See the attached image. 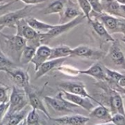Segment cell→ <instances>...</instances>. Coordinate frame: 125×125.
Masks as SVG:
<instances>
[{
	"label": "cell",
	"instance_id": "1",
	"mask_svg": "<svg viewBox=\"0 0 125 125\" xmlns=\"http://www.w3.org/2000/svg\"><path fill=\"white\" fill-rule=\"evenodd\" d=\"M2 39V50L14 63L19 62L21 54L27 45V41L21 36L15 35H6L0 33Z\"/></svg>",
	"mask_w": 125,
	"mask_h": 125
},
{
	"label": "cell",
	"instance_id": "2",
	"mask_svg": "<svg viewBox=\"0 0 125 125\" xmlns=\"http://www.w3.org/2000/svg\"><path fill=\"white\" fill-rule=\"evenodd\" d=\"M86 19L85 16L82 14L74 19L64 24H59L57 25H54V27L49 30L47 33H41V42L42 44H45L46 42H48L51 39H53L54 38H57L60 36H62V34H64L75 27L78 26L80 25L84 19Z\"/></svg>",
	"mask_w": 125,
	"mask_h": 125
},
{
	"label": "cell",
	"instance_id": "3",
	"mask_svg": "<svg viewBox=\"0 0 125 125\" xmlns=\"http://www.w3.org/2000/svg\"><path fill=\"white\" fill-rule=\"evenodd\" d=\"M17 35L23 37L27 41V44L32 46L35 48L41 44V33L32 29L26 22L25 19L19 20L16 25V28Z\"/></svg>",
	"mask_w": 125,
	"mask_h": 125
},
{
	"label": "cell",
	"instance_id": "4",
	"mask_svg": "<svg viewBox=\"0 0 125 125\" xmlns=\"http://www.w3.org/2000/svg\"><path fill=\"white\" fill-rule=\"evenodd\" d=\"M34 7L32 5H26L25 7L14 11H10L0 16V25L5 28H16V23L22 19L29 17Z\"/></svg>",
	"mask_w": 125,
	"mask_h": 125
},
{
	"label": "cell",
	"instance_id": "5",
	"mask_svg": "<svg viewBox=\"0 0 125 125\" xmlns=\"http://www.w3.org/2000/svg\"><path fill=\"white\" fill-rule=\"evenodd\" d=\"M9 108L6 114L14 113L23 110L29 104L26 92L24 89L16 85L13 87L9 98Z\"/></svg>",
	"mask_w": 125,
	"mask_h": 125
},
{
	"label": "cell",
	"instance_id": "6",
	"mask_svg": "<svg viewBox=\"0 0 125 125\" xmlns=\"http://www.w3.org/2000/svg\"><path fill=\"white\" fill-rule=\"evenodd\" d=\"M43 101L46 104L50 107L52 110L59 112H74V109L78 107L75 104L69 102L62 97V93L60 90L54 97L45 96L43 98Z\"/></svg>",
	"mask_w": 125,
	"mask_h": 125
},
{
	"label": "cell",
	"instance_id": "7",
	"mask_svg": "<svg viewBox=\"0 0 125 125\" xmlns=\"http://www.w3.org/2000/svg\"><path fill=\"white\" fill-rule=\"evenodd\" d=\"M59 88L62 91H65L72 94L78 95L85 98H88L98 104H102L99 101L91 96L87 91L85 85L83 82L79 81H62L58 84Z\"/></svg>",
	"mask_w": 125,
	"mask_h": 125
},
{
	"label": "cell",
	"instance_id": "8",
	"mask_svg": "<svg viewBox=\"0 0 125 125\" xmlns=\"http://www.w3.org/2000/svg\"><path fill=\"white\" fill-rule=\"evenodd\" d=\"M107 57L114 66L125 71V55L121 50L118 40L115 39L111 42Z\"/></svg>",
	"mask_w": 125,
	"mask_h": 125
},
{
	"label": "cell",
	"instance_id": "9",
	"mask_svg": "<svg viewBox=\"0 0 125 125\" xmlns=\"http://www.w3.org/2000/svg\"><path fill=\"white\" fill-rule=\"evenodd\" d=\"M105 55L102 50L91 47L87 45H79L72 50L71 56L89 58L93 60H99Z\"/></svg>",
	"mask_w": 125,
	"mask_h": 125
},
{
	"label": "cell",
	"instance_id": "10",
	"mask_svg": "<svg viewBox=\"0 0 125 125\" xmlns=\"http://www.w3.org/2000/svg\"><path fill=\"white\" fill-rule=\"evenodd\" d=\"M5 73L9 75L16 86L21 87L24 90L30 86V76L27 72L24 70L14 67L10 69H8L5 71Z\"/></svg>",
	"mask_w": 125,
	"mask_h": 125
},
{
	"label": "cell",
	"instance_id": "11",
	"mask_svg": "<svg viewBox=\"0 0 125 125\" xmlns=\"http://www.w3.org/2000/svg\"><path fill=\"white\" fill-rule=\"evenodd\" d=\"M82 14H83L77 4L72 0H68L64 9L59 14V24L67 23Z\"/></svg>",
	"mask_w": 125,
	"mask_h": 125
},
{
	"label": "cell",
	"instance_id": "12",
	"mask_svg": "<svg viewBox=\"0 0 125 125\" xmlns=\"http://www.w3.org/2000/svg\"><path fill=\"white\" fill-rule=\"evenodd\" d=\"M92 16H94L93 18L98 19L105 27V28L111 35L113 33H116L119 18L105 14L104 12L101 14H96V13L91 12L90 17H92Z\"/></svg>",
	"mask_w": 125,
	"mask_h": 125
},
{
	"label": "cell",
	"instance_id": "13",
	"mask_svg": "<svg viewBox=\"0 0 125 125\" xmlns=\"http://www.w3.org/2000/svg\"><path fill=\"white\" fill-rule=\"evenodd\" d=\"M51 120L59 125H86L90 118L80 114H73L52 118Z\"/></svg>",
	"mask_w": 125,
	"mask_h": 125
},
{
	"label": "cell",
	"instance_id": "14",
	"mask_svg": "<svg viewBox=\"0 0 125 125\" xmlns=\"http://www.w3.org/2000/svg\"><path fill=\"white\" fill-rule=\"evenodd\" d=\"M27 98H28V102L29 105L32 109H35L36 110H40L49 119H52L43 101L41 99L39 96L31 88L30 86H29L27 88L24 89Z\"/></svg>",
	"mask_w": 125,
	"mask_h": 125
},
{
	"label": "cell",
	"instance_id": "15",
	"mask_svg": "<svg viewBox=\"0 0 125 125\" xmlns=\"http://www.w3.org/2000/svg\"><path fill=\"white\" fill-rule=\"evenodd\" d=\"M62 91V90H61ZM62 97L69 102L75 104L78 107H81L86 111L90 112L95 106L92 103V101L88 98H85L78 95L72 94L65 91H62Z\"/></svg>",
	"mask_w": 125,
	"mask_h": 125
},
{
	"label": "cell",
	"instance_id": "16",
	"mask_svg": "<svg viewBox=\"0 0 125 125\" xmlns=\"http://www.w3.org/2000/svg\"><path fill=\"white\" fill-rule=\"evenodd\" d=\"M80 74L89 76L98 82H106V74L104 71V66H103L99 62H95L91 67L86 70H79Z\"/></svg>",
	"mask_w": 125,
	"mask_h": 125
},
{
	"label": "cell",
	"instance_id": "17",
	"mask_svg": "<svg viewBox=\"0 0 125 125\" xmlns=\"http://www.w3.org/2000/svg\"><path fill=\"white\" fill-rule=\"evenodd\" d=\"M51 50L52 47L47 44H41L36 48L35 55L31 61L32 63L35 65V71H36L43 63L49 59Z\"/></svg>",
	"mask_w": 125,
	"mask_h": 125
},
{
	"label": "cell",
	"instance_id": "18",
	"mask_svg": "<svg viewBox=\"0 0 125 125\" xmlns=\"http://www.w3.org/2000/svg\"><path fill=\"white\" fill-rule=\"evenodd\" d=\"M88 22L89 25H91V28L93 29V30L94 31V33L102 41H104L105 42L111 43L115 40V39L107 31V30L105 28V27L98 19L91 17V19L88 20Z\"/></svg>",
	"mask_w": 125,
	"mask_h": 125
},
{
	"label": "cell",
	"instance_id": "19",
	"mask_svg": "<svg viewBox=\"0 0 125 125\" xmlns=\"http://www.w3.org/2000/svg\"><path fill=\"white\" fill-rule=\"evenodd\" d=\"M66 58H56V59H49L44 63H43L39 68L35 71V79H38L42 76L47 74L49 72L54 69L55 68L60 67L66 61Z\"/></svg>",
	"mask_w": 125,
	"mask_h": 125
},
{
	"label": "cell",
	"instance_id": "20",
	"mask_svg": "<svg viewBox=\"0 0 125 125\" xmlns=\"http://www.w3.org/2000/svg\"><path fill=\"white\" fill-rule=\"evenodd\" d=\"M30 106L25 107L23 110L10 114H6L2 122L0 123L2 125H17L24 119L26 118L27 113L29 112Z\"/></svg>",
	"mask_w": 125,
	"mask_h": 125
},
{
	"label": "cell",
	"instance_id": "21",
	"mask_svg": "<svg viewBox=\"0 0 125 125\" xmlns=\"http://www.w3.org/2000/svg\"><path fill=\"white\" fill-rule=\"evenodd\" d=\"M89 118H96L103 122H110L112 114L107 107L103 104H99L89 112Z\"/></svg>",
	"mask_w": 125,
	"mask_h": 125
},
{
	"label": "cell",
	"instance_id": "22",
	"mask_svg": "<svg viewBox=\"0 0 125 125\" xmlns=\"http://www.w3.org/2000/svg\"><path fill=\"white\" fill-rule=\"evenodd\" d=\"M68 0H54L41 11L43 15L60 14L64 9Z\"/></svg>",
	"mask_w": 125,
	"mask_h": 125
},
{
	"label": "cell",
	"instance_id": "23",
	"mask_svg": "<svg viewBox=\"0 0 125 125\" xmlns=\"http://www.w3.org/2000/svg\"><path fill=\"white\" fill-rule=\"evenodd\" d=\"M27 23L35 31L39 33H47L49 30H51L54 25L46 23L44 22L40 21L34 17H27L25 19Z\"/></svg>",
	"mask_w": 125,
	"mask_h": 125
},
{
	"label": "cell",
	"instance_id": "24",
	"mask_svg": "<svg viewBox=\"0 0 125 125\" xmlns=\"http://www.w3.org/2000/svg\"><path fill=\"white\" fill-rule=\"evenodd\" d=\"M102 11L105 14L118 17L119 16L120 4L115 0H102Z\"/></svg>",
	"mask_w": 125,
	"mask_h": 125
},
{
	"label": "cell",
	"instance_id": "25",
	"mask_svg": "<svg viewBox=\"0 0 125 125\" xmlns=\"http://www.w3.org/2000/svg\"><path fill=\"white\" fill-rule=\"evenodd\" d=\"M72 48L67 45H59L54 47H52L51 50V54L49 59H56L67 58L71 56Z\"/></svg>",
	"mask_w": 125,
	"mask_h": 125
},
{
	"label": "cell",
	"instance_id": "26",
	"mask_svg": "<svg viewBox=\"0 0 125 125\" xmlns=\"http://www.w3.org/2000/svg\"><path fill=\"white\" fill-rule=\"evenodd\" d=\"M35 50H36L35 47L27 44L21 54L20 60H19L20 63L21 65H27L30 63V62H31V61L35 55Z\"/></svg>",
	"mask_w": 125,
	"mask_h": 125
},
{
	"label": "cell",
	"instance_id": "27",
	"mask_svg": "<svg viewBox=\"0 0 125 125\" xmlns=\"http://www.w3.org/2000/svg\"><path fill=\"white\" fill-rule=\"evenodd\" d=\"M16 67V64L0 50V71L5 72L8 69Z\"/></svg>",
	"mask_w": 125,
	"mask_h": 125
},
{
	"label": "cell",
	"instance_id": "28",
	"mask_svg": "<svg viewBox=\"0 0 125 125\" xmlns=\"http://www.w3.org/2000/svg\"><path fill=\"white\" fill-rule=\"evenodd\" d=\"M77 1V4L79 6L80 9L81 10L82 13L83 14V15L85 16V18L87 19V20H90L91 17V13L92 12V9L91 7L88 2V0H76Z\"/></svg>",
	"mask_w": 125,
	"mask_h": 125
},
{
	"label": "cell",
	"instance_id": "29",
	"mask_svg": "<svg viewBox=\"0 0 125 125\" xmlns=\"http://www.w3.org/2000/svg\"><path fill=\"white\" fill-rule=\"evenodd\" d=\"M26 123L27 125H35L40 121V117L36 110L32 109L29 111L26 116Z\"/></svg>",
	"mask_w": 125,
	"mask_h": 125
},
{
	"label": "cell",
	"instance_id": "30",
	"mask_svg": "<svg viewBox=\"0 0 125 125\" xmlns=\"http://www.w3.org/2000/svg\"><path fill=\"white\" fill-rule=\"evenodd\" d=\"M9 90L10 87L5 84L0 82V104L6 103L9 101Z\"/></svg>",
	"mask_w": 125,
	"mask_h": 125
},
{
	"label": "cell",
	"instance_id": "31",
	"mask_svg": "<svg viewBox=\"0 0 125 125\" xmlns=\"http://www.w3.org/2000/svg\"><path fill=\"white\" fill-rule=\"evenodd\" d=\"M92 12L96 14H101L102 13V0H88Z\"/></svg>",
	"mask_w": 125,
	"mask_h": 125
},
{
	"label": "cell",
	"instance_id": "32",
	"mask_svg": "<svg viewBox=\"0 0 125 125\" xmlns=\"http://www.w3.org/2000/svg\"><path fill=\"white\" fill-rule=\"evenodd\" d=\"M18 2V0H13V1L6 2V3H3V4H0V16L10 12L12 6L16 2Z\"/></svg>",
	"mask_w": 125,
	"mask_h": 125
},
{
	"label": "cell",
	"instance_id": "33",
	"mask_svg": "<svg viewBox=\"0 0 125 125\" xmlns=\"http://www.w3.org/2000/svg\"><path fill=\"white\" fill-rule=\"evenodd\" d=\"M111 122L114 125H125V115L119 113L113 115Z\"/></svg>",
	"mask_w": 125,
	"mask_h": 125
},
{
	"label": "cell",
	"instance_id": "34",
	"mask_svg": "<svg viewBox=\"0 0 125 125\" xmlns=\"http://www.w3.org/2000/svg\"><path fill=\"white\" fill-rule=\"evenodd\" d=\"M9 108V102L0 104V123L2 122V119L5 116Z\"/></svg>",
	"mask_w": 125,
	"mask_h": 125
},
{
	"label": "cell",
	"instance_id": "35",
	"mask_svg": "<svg viewBox=\"0 0 125 125\" xmlns=\"http://www.w3.org/2000/svg\"><path fill=\"white\" fill-rule=\"evenodd\" d=\"M116 33H122L124 36H125V19L119 18Z\"/></svg>",
	"mask_w": 125,
	"mask_h": 125
},
{
	"label": "cell",
	"instance_id": "36",
	"mask_svg": "<svg viewBox=\"0 0 125 125\" xmlns=\"http://www.w3.org/2000/svg\"><path fill=\"white\" fill-rule=\"evenodd\" d=\"M18 1H21L27 5H35L46 2L47 0H18Z\"/></svg>",
	"mask_w": 125,
	"mask_h": 125
},
{
	"label": "cell",
	"instance_id": "37",
	"mask_svg": "<svg viewBox=\"0 0 125 125\" xmlns=\"http://www.w3.org/2000/svg\"><path fill=\"white\" fill-rule=\"evenodd\" d=\"M118 18L125 19V5H121V4H120V8H119V16H118Z\"/></svg>",
	"mask_w": 125,
	"mask_h": 125
},
{
	"label": "cell",
	"instance_id": "38",
	"mask_svg": "<svg viewBox=\"0 0 125 125\" xmlns=\"http://www.w3.org/2000/svg\"><path fill=\"white\" fill-rule=\"evenodd\" d=\"M112 89L116 90L117 92L120 93L121 95H124L125 96V88H122L121 87H119L118 84H115V85H113V87H111Z\"/></svg>",
	"mask_w": 125,
	"mask_h": 125
},
{
	"label": "cell",
	"instance_id": "39",
	"mask_svg": "<svg viewBox=\"0 0 125 125\" xmlns=\"http://www.w3.org/2000/svg\"><path fill=\"white\" fill-rule=\"evenodd\" d=\"M118 85L122 88H125V74L123 73L122 77L120 79V80L118 82Z\"/></svg>",
	"mask_w": 125,
	"mask_h": 125
},
{
	"label": "cell",
	"instance_id": "40",
	"mask_svg": "<svg viewBox=\"0 0 125 125\" xmlns=\"http://www.w3.org/2000/svg\"><path fill=\"white\" fill-rule=\"evenodd\" d=\"M95 125H114V124L110 121V122H103V123L97 124H95Z\"/></svg>",
	"mask_w": 125,
	"mask_h": 125
},
{
	"label": "cell",
	"instance_id": "41",
	"mask_svg": "<svg viewBox=\"0 0 125 125\" xmlns=\"http://www.w3.org/2000/svg\"><path fill=\"white\" fill-rule=\"evenodd\" d=\"M13 1V0H0V4H3V3H6L8 2Z\"/></svg>",
	"mask_w": 125,
	"mask_h": 125
},
{
	"label": "cell",
	"instance_id": "42",
	"mask_svg": "<svg viewBox=\"0 0 125 125\" xmlns=\"http://www.w3.org/2000/svg\"><path fill=\"white\" fill-rule=\"evenodd\" d=\"M115 1H117L119 4L125 5V0H115Z\"/></svg>",
	"mask_w": 125,
	"mask_h": 125
},
{
	"label": "cell",
	"instance_id": "43",
	"mask_svg": "<svg viewBox=\"0 0 125 125\" xmlns=\"http://www.w3.org/2000/svg\"><path fill=\"white\" fill-rule=\"evenodd\" d=\"M17 125H27V123H26V120L25 119H24L22 121H21L19 124H17Z\"/></svg>",
	"mask_w": 125,
	"mask_h": 125
},
{
	"label": "cell",
	"instance_id": "44",
	"mask_svg": "<svg viewBox=\"0 0 125 125\" xmlns=\"http://www.w3.org/2000/svg\"><path fill=\"white\" fill-rule=\"evenodd\" d=\"M5 28V27L4 26H2V25H0V33H1L2 32V30H3Z\"/></svg>",
	"mask_w": 125,
	"mask_h": 125
},
{
	"label": "cell",
	"instance_id": "45",
	"mask_svg": "<svg viewBox=\"0 0 125 125\" xmlns=\"http://www.w3.org/2000/svg\"><path fill=\"white\" fill-rule=\"evenodd\" d=\"M123 96V99H124V109H125V96L124 95H122Z\"/></svg>",
	"mask_w": 125,
	"mask_h": 125
},
{
	"label": "cell",
	"instance_id": "46",
	"mask_svg": "<svg viewBox=\"0 0 125 125\" xmlns=\"http://www.w3.org/2000/svg\"><path fill=\"white\" fill-rule=\"evenodd\" d=\"M35 125H43V123L41 122V121H40L38 124H35Z\"/></svg>",
	"mask_w": 125,
	"mask_h": 125
},
{
	"label": "cell",
	"instance_id": "47",
	"mask_svg": "<svg viewBox=\"0 0 125 125\" xmlns=\"http://www.w3.org/2000/svg\"><path fill=\"white\" fill-rule=\"evenodd\" d=\"M122 42H124V43L125 44V40H124V39H122Z\"/></svg>",
	"mask_w": 125,
	"mask_h": 125
},
{
	"label": "cell",
	"instance_id": "48",
	"mask_svg": "<svg viewBox=\"0 0 125 125\" xmlns=\"http://www.w3.org/2000/svg\"><path fill=\"white\" fill-rule=\"evenodd\" d=\"M122 39H124L125 40V36H124V37L122 38Z\"/></svg>",
	"mask_w": 125,
	"mask_h": 125
},
{
	"label": "cell",
	"instance_id": "49",
	"mask_svg": "<svg viewBox=\"0 0 125 125\" xmlns=\"http://www.w3.org/2000/svg\"><path fill=\"white\" fill-rule=\"evenodd\" d=\"M53 125H57V124H54Z\"/></svg>",
	"mask_w": 125,
	"mask_h": 125
},
{
	"label": "cell",
	"instance_id": "50",
	"mask_svg": "<svg viewBox=\"0 0 125 125\" xmlns=\"http://www.w3.org/2000/svg\"><path fill=\"white\" fill-rule=\"evenodd\" d=\"M0 125H2V124H0Z\"/></svg>",
	"mask_w": 125,
	"mask_h": 125
}]
</instances>
